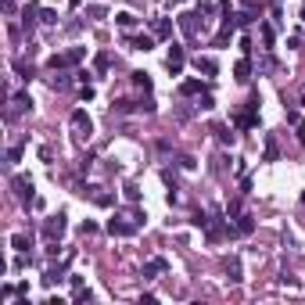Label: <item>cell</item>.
Segmentation results:
<instances>
[{
	"label": "cell",
	"mask_w": 305,
	"mask_h": 305,
	"mask_svg": "<svg viewBox=\"0 0 305 305\" xmlns=\"http://www.w3.org/2000/svg\"><path fill=\"white\" fill-rule=\"evenodd\" d=\"M183 94H201V83L198 79H187V83H183Z\"/></svg>",
	"instance_id": "obj_13"
},
{
	"label": "cell",
	"mask_w": 305,
	"mask_h": 305,
	"mask_svg": "<svg viewBox=\"0 0 305 305\" xmlns=\"http://www.w3.org/2000/svg\"><path fill=\"white\" fill-rule=\"evenodd\" d=\"M154 36H172V25L165 22V18H162V22H154Z\"/></svg>",
	"instance_id": "obj_9"
},
{
	"label": "cell",
	"mask_w": 305,
	"mask_h": 305,
	"mask_svg": "<svg viewBox=\"0 0 305 305\" xmlns=\"http://www.w3.org/2000/svg\"><path fill=\"white\" fill-rule=\"evenodd\" d=\"M133 83H136V86H144V90H151V79H147L144 72H133Z\"/></svg>",
	"instance_id": "obj_14"
},
{
	"label": "cell",
	"mask_w": 305,
	"mask_h": 305,
	"mask_svg": "<svg viewBox=\"0 0 305 305\" xmlns=\"http://www.w3.org/2000/svg\"><path fill=\"white\" fill-rule=\"evenodd\" d=\"M234 76H237V83H248V79H252V65H248V58H244V61H237Z\"/></svg>",
	"instance_id": "obj_4"
},
{
	"label": "cell",
	"mask_w": 305,
	"mask_h": 305,
	"mask_svg": "<svg viewBox=\"0 0 305 305\" xmlns=\"http://www.w3.org/2000/svg\"><path fill=\"white\" fill-rule=\"evenodd\" d=\"M65 234V216H54L47 226H43V237H47V241H58V237Z\"/></svg>",
	"instance_id": "obj_1"
},
{
	"label": "cell",
	"mask_w": 305,
	"mask_h": 305,
	"mask_svg": "<svg viewBox=\"0 0 305 305\" xmlns=\"http://www.w3.org/2000/svg\"><path fill=\"white\" fill-rule=\"evenodd\" d=\"M180 25H183V33H194L198 29V15H180Z\"/></svg>",
	"instance_id": "obj_6"
},
{
	"label": "cell",
	"mask_w": 305,
	"mask_h": 305,
	"mask_svg": "<svg viewBox=\"0 0 305 305\" xmlns=\"http://www.w3.org/2000/svg\"><path fill=\"white\" fill-rule=\"evenodd\" d=\"M72 129H76V136H90V119H86V112H72Z\"/></svg>",
	"instance_id": "obj_2"
},
{
	"label": "cell",
	"mask_w": 305,
	"mask_h": 305,
	"mask_svg": "<svg viewBox=\"0 0 305 305\" xmlns=\"http://www.w3.org/2000/svg\"><path fill=\"white\" fill-rule=\"evenodd\" d=\"M108 230H112V234H119V237H129L136 230V219L133 223H126V219H112V223H108Z\"/></svg>",
	"instance_id": "obj_3"
},
{
	"label": "cell",
	"mask_w": 305,
	"mask_h": 305,
	"mask_svg": "<svg viewBox=\"0 0 305 305\" xmlns=\"http://www.w3.org/2000/svg\"><path fill=\"white\" fill-rule=\"evenodd\" d=\"M133 47H136V51H151V36H136Z\"/></svg>",
	"instance_id": "obj_12"
},
{
	"label": "cell",
	"mask_w": 305,
	"mask_h": 305,
	"mask_svg": "<svg viewBox=\"0 0 305 305\" xmlns=\"http://www.w3.org/2000/svg\"><path fill=\"white\" fill-rule=\"evenodd\" d=\"M11 244L18 248V252H29V237H25V234H15V237H11Z\"/></svg>",
	"instance_id": "obj_8"
},
{
	"label": "cell",
	"mask_w": 305,
	"mask_h": 305,
	"mask_svg": "<svg viewBox=\"0 0 305 305\" xmlns=\"http://www.w3.org/2000/svg\"><path fill=\"white\" fill-rule=\"evenodd\" d=\"M115 18H119V25H122V29H129V25H133V22H136V18H133V15H129V11H122V15H115Z\"/></svg>",
	"instance_id": "obj_15"
},
{
	"label": "cell",
	"mask_w": 305,
	"mask_h": 305,
	"mask_svg": "<svg viewBox=\"0 0 305 305\" xmlns=\"http://www.w3.org/2000/svg\"><path fill=\"white\" fill-rule=\"evenodd\" d=\"M237 230H241V234H252V216H237Z\"/></svg>",
	"instance_id": "obj_11"
},
{
	"label": "cell",
	"mask_w": 305,
	"mask_h": 305,
	"mask_svg": "<svg viewBox=\"0 0 305 305\" xmlns=\"http://www.w3.org/2000/svg\"><path fill=\"white\" fill-rule=\"evenodd\" d=\"M162 270H165V258H154V262L147 266V273H162Z\"/></svg>",
	"instance_id": "obj_16"
},
{
	"label": "cell",
	"mask_w": 305,
	"mask_h": 305,
	"mask_svg": "<svg viewBox=\"0 0 305 305\" xmlns=\"http://www.w3.org/2000/svg\"><path fill=\"white\" fill-rule=\"evenodd\" d=\"M68 4H72V7H79V4H83V0H68Z\"/></svg>",
	"instance_id": "obj_17"
},
{
	"label": "cell",
	"mask_w": 305,
	"mask_h": 305,
	"mask_svg": "<svg viewBox=\"0 0 305 305\" xmlns=\"http://www.w3.org/2000/svg\"><path fill=\"white\" fill-rule=\"evenodd\" d=\"M15 187H18V198H33V183L29 180H15Z\"/></svg>",
	"instance_id": "obj_7"
},
{
	"label": "cell",
	"mask_w": 305,
	"mask_h": 305,
	"mask_svg": "<svg viewBox=\"0 0 305 305\" xmlns=\"http://www.w3.org/2000/svg\"><path fill=\"white\" fill-rule=\"evenodd\" d=\"M194 65H198L201 72H208V76H212V72H216V61H212V58H198Z\"/></svg>",
	"instance_id": "obj_10"
},
{
	"label": "cell",
	"mask_w": 305,
	"mask_h": 305,
	"mask_svg": "<svg viewBox=\"0 0 305 305\" xmlns=\"http://www.w3.org/2000/svg\"><path fill=\"white\" fill-rule=\"evenodd\" d=\"M169 68H172V72L183 68V51H180V47H169Z\"/></svg>",
	"instance_id": "obj_5"
}]
</instances>
